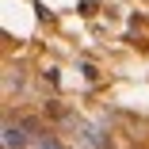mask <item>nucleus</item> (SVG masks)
<instances>
[{
  "instance_id": "f257e3e1",
  "label": "nucleus",
  "mask_w": 149,
  "mask_h": 149,
  "mask_svg": "<svg viewBox=\"0 0 149 149\" xmlns=\"http://www.w3.org/2000/svg\"><path fill=\"white\" fill-rule=\"evenodd\" d=\"M23 145H27V138H23V130L8 123V126H4V149H23Z\"/></svg>"
}]
</instances>
